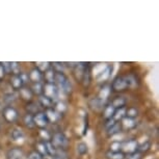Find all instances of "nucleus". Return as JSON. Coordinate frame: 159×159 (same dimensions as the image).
I'll use <instances>...</instances> for the list:
<instances>
[{
	"mask_svg": "<svg viewBox=\"0 0 159 159\" xmlns=\"http://www.w3.org/2000/svg\"><path fill=\"white\" fill-rule=\"evenodd\" d=\"M137 110L136 108H133V107H131V108H129L127 111H126V116L127 118H130V119H134L137 116Z\"/></svg>",
	"mask_w": 159,
	"mask_h": 159,
	"instance_id": "obj_28",
	"label": "nucleus"
},
{
	"mask_svg": "<svg viewBox=\"0 0 159 159\" xmlns=\"http://www.w3.org/2000/svg\"><path fill=\"white\" fill-rule=\"evenodd\" d=\"M52 145L56 149H65L68 146V139L62 132H56L52 136Z\"/></svg>",
	"mask_w": 159,
	"mask_h": 159,
	"instance_id": "obj_2",
	"label": "nucleus"
},
{
	"mask_svg": "<svg viewBox=\"0 0 159 159\" xmlns=\"http://www.w3.org/2000/svg\"><path fill=\"white\" fill-rule=\"evenodd\" d=\"M122 149V143L119 142H115L110 145V152H120Z\"/></svg>",
	"mask_w": 159,
	"mask_h": 159,
	"instance_id": "obj_31",
	"label": "nucleus"
},
{
	"mask_svg": "<svg viewBox=\"0 0 159 159\" xmlns=\"http://www.w3.org/2000/svg\"><path fill=\"white\" fill-rule=\"evenodd\" d=\"M44 159H56L54 157H52V156H49V155H47V156H45V158Z\"/></svg>",
	"mask_w": 159,
	"mask_h": 159,
	"instance_id": "obj_43",
	"label": "nucleus"
},
{
	"mask_svg": "<svg viewBox=\"0 0 159 159\" xmlns=\"http://www.w3.org/2000/svg\"><path fill=\"white\" fill-rule=\"evenodd\" d=\"M19 76H20V78H21V80L23 81V83H25V82H27L28 81V75L27 74H25V73H20L19 74Z\"/></svg>",
	"mask_w": 159,
	"mask_h": 159,
	"instance_id": "obj_40",
	"label": "nucleus"
},
{
	"mask_svg": "<svg viewBox=\"0 0 159 159\" xmlns=\"http://www.w3.org/2000/svg\"><path fill=\"white\" fill-rule=\"evenodd\" d=\"M37 148H38L39 154H41L42 156H47V151H46V148H45L44 142L43 143H39L37 145Z\"/></svg>",
	"mask_w": 159,
	"mask_h": 159,
	"instance_id": "obj_29",
	"label": "nucleus"
},
{
	"mask_svg": "<svg viewBox=\"0 0 159 159\" xmlns=\"http://www.w3.org/2000/svg\"><path fill=\"white\" fill-rule=\"evenodd\" d=\"M127 88H128V82H127V79H126V76L116 78L115 81L112 82V89L116 92L123 91V89H125Z\"/></svg>",
	"mask_w": 159,
	"mask_h": 159,
	"instance_id": "obj_4",
	"label": "nucleus"
},
{
	"mask_svg": "<svg viewBox=\"0 0 159 159\" xmlns=\"http://www.w3.org/2000/svg\"><path fill=\"white\" fill-rule=\"evenodd\" d=\"M135 121H134V119H130V118H127V116H125L124 119H123V125L125 126L126 128H132L135 126Z\"/></svg>",
	"mask_w": 159,
	"mask_h": 159,
	"instance_id": "obj_25",
	"label": "nucleus"
},
{
	"mask_svg": "<svg viewBox=\"0 0 159 159\" xmlns=\"http://www.w3.org/2000/svg\"><path fill=\"white\" fill-rule=\"evenodd\" d=\"M150 147H151V143L149 142H146V143H143L142 145L137 146V150H139V153L140 152H147L148 150H150Z\"/></svg>",
	"mask_w": 159,
	"mask_h": 159,
	"instance_id": "obj_27",
	"label": "nucleus"
},
{
	"mask_svg": "<svg viewBox=\"0 0 159 159\" xmlns=\"http://www.w3.org/2000/svg\"><path fill=\"white\" fill-rule=\"evenodd\" d=\"M31 91L37 95H42L44 93V85L42 82H34L31 85Z\"/></svg>",
	"mask_w": 159,
	"mask_h": 159,
	"instance_id": "obj_16",
	"label": "nucleus"
},
{
	"mask_svg": "<svg viewBox=\"0 0 159 159\" xmlns=\"http://www.w3.org/2000/svg\"><path fill=\"white\" fill-rule=\"evenodd\" d=\"M11 84L14 89H21L23 85V81L21 80V78L19 75H14L11 79Z\"/></svg>",
	"mask_w": 159,
	"mask_h": 159,
	"instance_id": "obj_14",
	"label": "nucleus"
},
{
	"mask_svg": "<svg viewBox=\"0 0 159 159\" xmlns=\"http://www.w3.org/2000/svg\"><path fill=\"white\" fill-rule=\"evenodd\" d=\"M53 67L55 69H58L57 72L62 73V70H64V64H61V62H54V64H53Z\"/></svg>",
	"mask_w": 159,
	"mask_h": 159,
	"instance_id": "obj_39",
	"label": "nucleus"
},
{
	"mask_svg": "<svg viewBox=\"0 0 159 159\" xmlns=\"http://www.w3.org/2000/svg\"><path fill=\"white\" fill-rule=\"evenodd\" d=\"M89 105L96 111H100V110L103 109V100L100 98H95L89 101Z\"/></svg>",
	"mask_w": 159,
	"mask_h": 159,
	"instance_id": "obj_9",
	"label": "nucleus"
},
{
	"mask_svg": "<svg viewBox=\"0 0 159 159\" xmlns=\"http://www.w3.org/2000/svg\"><path fill=\"white\" fill-rule=\"evenodd\" d=\"M46 116H47L48 121H49V122H50V121H51V122H56V121H58V120L61 118V113H58L55 109H52V108L47 109Z\"/></svg>",
	"mask_w": 159,
	"mask_h": 159,
	"instance_id": "obj_8",
	"label": "nucleus"
},
{
	"mask_svg": "<svg viewBox=\"0 0 159 159\" xmlns=\"http://www.w3.org/2000/svg\"><path fill=\"white\" fill-rule=\"evenodd\" d=\"M11 73H14V75L20 74V66L18 62H16V61L11 62Z\"/></svg>",
	"mask_w": 159,
	"mask_h": 159,
	"instance_id": "obj_30",
	"label": "nucleus"
},
{
	"mask_svg": "<svg viewBox=\"0 0 159 159\" xmlns=\"http://www.w3.org/2000/svg\"><path fill=\"white\" fill-rule=\"evenodd\" d=\"M7 159H23V153L19 149H13L8 152Z\"/></svg>",
	"mask_w": 159,
	"mask_h": 159,
	"instance_id": "obj_12",
	"label": "nucleus"
},
{
	"mask_svg": "<svg viewBox=\"0 0 159 159\" xmlns=\"http://www.w3.org/2000/svg\"><path fill=\"white\" fill-rule=\"evenodd\" d=\"M128 159H142V154L139 152H133L128 155Z\"/></svg>",
	"mask_w": 159,
	"mask_h": 159,
	"instance_id": "obj_36",
	"label": "nucleus"
},
{
	"mask_svg": "<svg viewBox=\"0 0 159 159\" xmlns=\"http://www.w3.org/2000/svg\"><path fill=\"white\" fill-rule=\"evenodd\" d=\"M108 94H109V89H104L103 91L101 92V94H100V96H101L100 99H105L107 96H108Z\"/></svg>",
	"mask_w": 159,
	"mask_h": 159,
	"instance_id": "obj_41",
	"label": "nucleus"
},
{
	"mask_svg": "<svg viewBox=\"0 0 159 159\" xmlns=\"http://www.w3.org/2000/svg\"><path fill=\"white\" fill-rule=\"evenodd\" d=\"M44 145H45V148H46L47 155L54 157V156H55V153H56V148L52 145V143L49 142V140H45V142H44Z\"/></svg>",
	"mask_w": 159,
	"mask_h": 159,
	"instance_id": "obj_13",
	"label": "nucleus"
},
{
	"mask_svg": "<svg viewBox=\"0 0 159 159\" xmlns=\"http://www.w3.org/2000/svg\"><path fill=\"white\" fill-rule=\"evenodd\" d=\"M23 137H24V133L20 129H14V130L11 131V139H13L15 142H18V140L22 139Z\"/></svg>",
	"mask_w": 159,
	"mask_h": 159,
	"instance_id": "obj_21",
	"label": "nucleus"
},
{
	"mask_svg": "<svg viewBox=\"0 0 159 159\" xmlns=\"http://www.w3.org/2000/svg\"><path fill=\"white\" fill-rule=\"evenodd\" d=\"M125 116H126V110H125V108H120V109L116 110V111H115L112 119L115 120V121H120V120L124 119Z\"/></svg>",
	"mask_w": 159,
	"mask_h": 159,
	"instance_id": "obj_22",
	"label": "nucleus"
},
{
	"mask_svg": "<svg viewBox=\"0 0 159 159\" xmlns=\"http://www.w3.org/2000/svg\"><path fill=\"white\" fill-rule=\"evenodd\" d=\"M40 103H41L42 106L47 107V108L49 109L50 107L53 105V101L51 100L50 98L46 97V96H45V95H42L41 97H40Z\"/></svg>",
	"mask_w": 159,
	"mask_h": 159,
	"instance_id": "obj_17",
	"label": "nucleus"
},
{
	"mask_svg": "<svg viewBox=\"0 0 159 159\" xmlns=\"http://www.w3.org/2000/svg\"><path fill=\"white\" fill-rule=\"evenodd\" d=\"M40 134H41V136L43 137V139H46V140L50 139V134L48 133L47 130H44V129H42V130L40 131Z\"/></svg>",
	"mask_w": 159,
	"mask_h": 159,
	"instance_id": "obj_38",
	"label": "nucleus"
},
{
	"mask_svg": "<svg viewBox=\"0 0 159 159\" xmlns=\"http://www.w3.org/2000/svg\"><path fill=\"white\" fill-rule=\"evenodd\" d=\"M125 104H126V99L123 97H118V98L113 99L111 106L115 109H120V108H124Z\"/></svg>",
	"mask_w": 159,
	"mask_h": 159,
	"instance_id": "obj_11",
	"label": "nucleus"
},
{
	"mask_svg": "<svg viewBox=\"0 0 159 159\" xmlns=\"http://www.w3.org/2000/svg\"><path fill=\"white\" fill-rule=\"evenodd\" d=\"M0 108H1V106H0Z\"/></svg>",
	"mask_w": 159,
	"mask_h": 159,
	"instance_id": "obj_44",
	"label": "nucleus"
},
{
	"mask_svg": "<svg viewBox=\"0 0 159 159\" xmlns=\"http://www.w3.org/2000/svg\"><path fill=\"white\" fill-rule=\"evenodd\" d=\"M34 125H37L39 127H42V128L47 126V124L49 123L46 113H44V112L35 113V116H34Z\"/></svg>",
	"mask_w": 159,
	"mask_h": 159,
	"instance_id": "obj_5",
	"label": "nucleus"
},
{
	"mask_svg": "<svg viewBox=\"0 0 159 159\" xmlns=\"http://www.w3.org/2000/svg\"><path fill=\"white\" fill-rule=\"evenodd\" d=\"M122 149L124 150L125 152H128V153L136 152V150H137V143H136V140H134V139L128 140L127 143H125L124 145L122 146Z\"/></svg>",
	"mask_w": 159,
	"mask_h": 159,
	"instance_id": "obj_7",
	"label": "nucleus"
},
{
	"mask_svg": "<svg viewBox=\"0 0 159 159\" xmlns=\"http://www.w3.org/2000/svg\"><path fill=\"white\" fill-rule=\"evenodd\" d=\"M38 70L39 71H45V70H48V68L50 67V64L49 62H38Z\"/></svg>",
	"mask_w": 159,
	"mask_h": 159,
	"instance_id": "obj_33",
	"label": "nucleus"
},
{
	"mask_svg": "<svg viewBox=\"0 0 159 159\" xmlns=\"http://www.w3.org/2000/svg\"><path fill=\"white\" fill-rule=\"evenodd\" d=\"M67 109V106L65 105V103H62V102H58L57 104H56V107H55V110L57 111L58 113H61L65 111V110Z\"/></svg>",
	"mask_w": 159,
	"mask_h": 159,
	"instance_id": "obj_32",
	"label": "nucleus"
},
{
	"mask_svg": "<svg viewBox=\"0 0 159 159\" xmlns=\"http://www.w3.org/2000/svg\"><path fill=\"white\" fill-rule=\"evenodd\" d=\"M20 96L24 99V100H30L32 97V93L30 89H28L26 88H21L20 89Z\"/></svg>",
	"mask_w": 159,
	"mask_h": 159,
	"instance_id": "obj_20",
	"label": "nucleus"
},
{
	"mask_svg": "<svg viewBox=\"0 0 159 159\" xmlns=\"http://www.w3.org/2000/svg\"><path fill=\"white\" fill-rule=\"evenodd\" d=\"M109 77V69H106L104 72H101V75L98 77V79L102 81V80H106Z\"/></svg>",
	"mask_w": 159,
	"mask_h": 159,
	"instance_id": "obj_34",
	"label": "nucleus"
},
{
	"mask_svg": "<svg viewBox=\"0 0 159 159\" xmlns=\"http://www.w3.org/2000/svg\"><path fill=\"white\" fill-rule=\"evenodd\" d=\"M115 108L111 106V105H109V106H107L106 108H105V110H104V116L106 119H111L112 116H113V113H115Z\"/></svg>",
	"mask_w": 159,
	"mask_h": 159,
	"instance_id": "obj_26",
	"label": "nucleus"
},
{
	"mask_svg": "<svg viewBox=\"0 0 159 159\" xmlns=\"http://www.w3.org/2000/svg\"><path fill=\"white\" fill-rule=\"evenodd\" d=\"M4 74H5V72H4V70H3V68H2L1 64H0V79L4 77Z\"/></svg>",
	"mask_w": 159,
	"mask_h": 159,
	"instance_id": "obj_42",
	"label": "nucleus"
},
{
	"mask_svg": "<svg viewBox=\"0 0 159 159\" xmlns=\"http://www.w3.org/2000/svg\"><path fill=\"white\" fill-rule=\"evenodd\" d=\"M3 116L7 121L8 122H14L16 121V119L18 118V112L17 110L11 106H7L4 108V111H3Z\"/></svg>",
	"mask_w": 159,
	"mask_h": 159,
	"instance_id": "obj_6",
	"label": "nucleus"
},
{
	"mask_svg": "<svg viewBox=\"0 0 159 159\" xmlns=\"http://www.w3.org/2000/svg\"><path fill=\"white\" fill-rule=\"evenodd\" d=\"M1 66L3 68V70L5 73H11V62L8 61H4V62H1Z\"/></svg>",
	"mask_w": 159,
	"mask_h": 159,
	"instance_id": "obj_35",
	"label": "nucleus"
},
{
	"mask_svg": "<svg viewBox=\"0 0 159 159\" xmlns=\"http://www.w3.org/2000/svg\"><path fill=\"white\" fill-rule=\"evenodd\" d=\"M44 93L45 96L50 98L52 101L55 100L56 98H58V88L55 86L53 83H46L44 85Z\"/></svg>",
	"mask_w": 159,
	"mask_h": 159,
	"instance_id": "obj_3",
	"label": "nucleus"
},
{
	"mask_svg": "<svg viewBox=\"0 0 159 159\" xmlns=\"http://www.w3.org/2000/svg\"><path fill=\"white\" fill-rule=\"evenodd\" d=\"M29 80H31L32 82H41L42 79V73L41 71H39L38 69H34L28 75Z\"/></svg>",
	"mask_w": 159,
	"mask_h": 159,
	"instance_id": "obj_10",
	"label": "nucleus"
},
{
	"mask_svg": "<svg viewBox=\"0 0 159 159\" xmlns=\"http://www.w3.org/2000/svg\"><path fill=\"white\" fill-rule=\"evenodd\" d=\"M56 83L58 84L59 89H61L65 93H70L72 89L71 83L68 80L67 76L64 73H61V72H56L55 73V80Z\"/></svg>",
	"mask_w": 159,
	"mask_h": 159,
	"instance_id": "obj_1",
	"label": "nucleus"
},
{
	"mask_svg": "<svg viewBox=\"0 0 159 159\" xmlns=\"http://www.w3.org/2000/svg\"><path fill=\"white\" fill-rule=\"evenodd\" d=\"M107 158L109 159H124L125 155L122 152H107L106 153Z\"/></svg>",
	"mask_w": 159,
	"mask_h": 159,
	"instance_id": "obj_23",
	"label": "nucleus"
},
{
	"mask_svg": "<svg viewBox=\"0 0 159 159\" xmlns=\"http://www.w3.org/2000/svg\"><path fill=\"white\" fill-rule=\"evenodd\" d=\"M121 124L120 123H115L112 126H110V127L108 128V135L109 136H113L116 135V134H118L121 132Z\"/></svg>",
	"mask_w": 159,
	"mask_h": 159,
	"instance_id": "obj_15",
	"label": "nucleus"
},
{
	"mask_svg": "<svg viewBox=\"0 0 159 159\" xmlns=\"http://www.w3.org/2000/svg\"><path fill=\"white\" fill-rule=\"evenodd\" d=\"M24 123H25V125L27 126L28 128H34V116L32 115H26L24 116Z\"/></svg>",
	"mask_w": 159,
	"mask_h": 159,
	"instance_id": "obj_24",
	"label": "nucleus"
},
{
	"mask_svg": "<svg viewBox=\"0 0 159 159\" xmlns=\"http://www.w3.org/2000/svg\"><path fill=\"white\" fill-rule=\"evenodd\" d=\"M55 73L54 70H47L45 73V79H46L47 83H53L55 80Z\"/></svg>",
	"mask_w": 159,
	"mask_h": 159,
	"instance_id": "obj_18",
	"label": "nucleus"
},
{
	"mask_svg": "<svg viewBox=\"0 0 159 159\" xmlns=\"http://www.w3.org/2000/svg\"><path fill=\"white\" fill-rule=\"evenodd\" d=\"M76 150L79 155H84L89 152V147L84 143H77Z\"/></svg>",
	"mask_w": 159,
	"mask_h": 159,
	"instance_id": "obj_19",
	"label": "nucleus"
},
{
	"mask_svg": "<svg viewBox=\"0 0 159 159\" xmlns=\"http://www.w3.org/2000/svg\"><path fill=\"white\" fill-rule=\"evenodd\" d=\"M28 159H44V157L41 154H39L38 152H32L30 153V155H29Z\"/></svg>",
	"mask_w": 159,
	"mask_h": 159,
	"instance_id": "obj_37",
	"label": "nucleus"
}]
</instances>
